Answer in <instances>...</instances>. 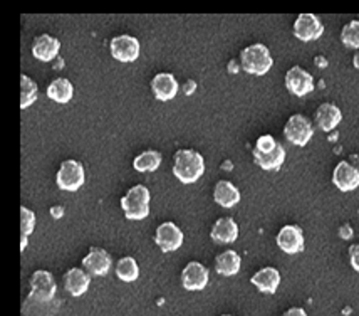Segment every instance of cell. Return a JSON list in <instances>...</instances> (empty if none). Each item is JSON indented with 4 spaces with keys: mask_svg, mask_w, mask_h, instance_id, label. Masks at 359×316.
<instances>
[{
    "mask_svg": "<svg viewBox=\"0 0 359 316\" xmlns=\"http://www.w3.org/2000/svg\"><path fill=\"white\" fill-rule=\"evenodd\" d=\"M39 95V88L27 74L20 76V108H29Z\"/></svg>",
    "mask_w": 359,
    "mask_h": 316,
    "instance_id": "obj_27",
    "label": "cell"
},
{
    "mask_svg": "<svg viewBox=\"0 0 359 316\" xmlns=\"http://www.w3.org/2000/svg\"><path fill=\"white\" fill-rule=\"evenodd\" d=\"M183 239L185 236L175 222H161L155 232V242L163 253H173V251L180 249L183 244Z\"/></svg>",
    "mask_w": 359,
    "mask_h": 316,
    "instance_id": "obj_9",
    "label": "cell"
},
{
    "mask_svg": "<svg viewBox=\"0 0 359 316\" xmlns=\"http://www.w3.org/2000/svg\"><path fill=\"white\" fill-rule=\"evenodd\" d=\"M324 32V24L318 15L314 14H299L294 20V36L297 39L311 42L319 39Z\"/></svg>",
    "mask_w": 359,
    "mask_h": 316,
    "instance_id": "obj_12",
    "label": "cell"
},
{
    "mask_svg": "<svg viewBox=\"0 0 359 316\" xmlns=\"http://www.w3.org/2000/svg\"><path fill=\"white\" fill-rule=\"evenodd\" d=\"M84 166L78 160H64L59 166L55 182L61 190L78 192L84 183Z\"/></svg>",
    "mask_w": 359,
    "mask_h": 316,
    "instance_id": "obj_6",
    "label": "cell"
},
{
    "mask_svg": "<svg viewBox=\"0 0 359 316\" xmlns=\"http://www.w3.org/2000/svg\"><path fill=\"white\" fill-rule=\"evenodd\" d=\"M348 254H349V263H351L353 269L356 272H359V244H353L349 247Z\"/></svg>",
    "mask_w": 359,
    "mask_h": 316,
    "instance_id": "obj_30",
    "label": "cell"
},
{
    "mask_svg": "<svg viewBox=\"0 0 359 316\" xmlns=\"http://www.w3.org/2000/svg\"><path fill=\"white\" fill-rule=\"evenodd\" d=\"M161 160H163V157H161L160 152L144 150L135 158L133 166H135V170H138V172H143V173L144 172H155V170H158V166L161 165Z\"/></svg>",
    "mask_w": 359,
    "mask_h": 316,
    "instance_id": "obj_25",
    "label": "cell"
},
{
    "mask_svg": "<svg viewBox=\"0 0 359 316\" xmlns=\"http://www.w3.org/2000/svg\"><path fill=\"white\" fill-rule=\"evenodd\" d=\"M34 228H36V213L31 209L20 207V232L22 236H31Z\"/></svg>",
    "mask_w": 359,
    "mask_h": 316,
    "instance_id": "obj_29",
    "label": "cell"
},
{
    "mask_svg": "<svg viewBox=\"0 0 359 316\" xmlns=\"http://www.w3.org/2000/svg\"><path fill=\"white\" fill-rule=\"evenodd\" d=\"M29 284H31V293H29V298H31V300L42 301V303L54 301L55 279L49 271L39 269V271L32 272L31 279H29Z\"/></svg>",
    "mask_w": 359,
    "mask_h": 316,
    "instance_id": "obj_7",
    "label": "cell"
},
{
    "mask_svg": "<svg viewBox=\"0 0 359 316\" xmlns=\"http://www.w3.org/2000/svg\"><path fill=\"white\" fill-rule=\"evenodd\" d=\"M210 237L215 244H232L238 237V224L232 217H220L213 224Z\"/></svg>",
    "mask_w": 359,
    "mask_h": 316,
    "instance_id": "obj_18",
    "label": "cell"
},
{
    "mask_svg": "<svg viewBox=\"0 0 359 316\" xmlns=\"http://www.w3.org/2000/svg\"><path fill=\"white\" fill-rule=\"evenodd\" d=\"M121 209L126 219L143 220L149 216V190L144 185H135L121 197Z\"/></svg>",
    "mask_w": 359,
    "mask_h": 316,
    "instance_id": "obj_4",
    "label": "cell"
},
{
    "mask_svg": "<svg viewBox=\"0 0 359 316\" xmlns=\"http://www.w3.org/2000/svg\"><path fill=\"white\" fill-rule=\"evenodd\" d=\"M205 172V160L196 150L182 148L173 157V175L182 183H195Z\"/></svg>",
    "mask_w": 359,
    "mask_h": 316,
    "instance_id": "obj_1",
    "label": "cell"
},
{
    "mask_svg": "<svg viewBox=\"0 0 359 316\" xmlns=\"http://www.w3.org/2000/svg\"><path fill=\"white\" fill-rule=\"evenodd\" d=\"M213 200L224 209H232L241 202V190L229 180H219L213 187Z\"/></svg>",
    "mask_w": 359,
    "mask_h": 316,
    "instance_id": "obj_22",
    "label": "cell"
},
{
    "mask_svg": "<svg viewBox=\"0 0 359 316\" xmlns=\"http://www.w3.org/2000/svg\"><path fill=\"white\" fill-rule=\"evenodd\" d=\"M116 276L125 283H133V281L138 279L140 276V268L138 263H136L135 258L131 256H126V258H121L116 264Z\"/></svg>",
    "mask_w": 359,
    "mask_h": 316,
    "instance_id": "obj_26",
    "label": "cell"
},
{
    "mask_svg": "<svg viewBox=\"0 0 359 316\" xmlns=\"http://www.w3.org/2000/svg\"><path fill=\"white\" fill-rule=\"evenodd\" d=\"M241 263L242 259L238 253H235L232 249H226L215 258V271L225 277L235 276L241 271Z\"/></svg>",
    "mask_w": 359,
    "mask_h": 316,
    "instance_id": "obj_23",
    "label": "cell"
},
{
    "mask_svg": "<svg viewBox=\"0 0 359 316\" xmlns=\"http://www.w3.org/2000/svg\"><path fill=\"white\" fill-rule=\"evenodd\" d=\"M111 256L101 247H91L86 258L83 259V268L89 276H106L111 269Z\"/></svg>",
    "mask_w": 359,
    "mask_h": 316,
    "instance_id": "obj_15",
    "label": "cell"
},
{
    "mask_svg": "<svg viewBox=\"0 0 359 316\" xmlns=\"http://www.w3.org/2000/svg\"><path fill=\"white\" fill-rule=\"evenodd\" d=\"M276 242L279 246V249L284 251L285 254H299L304 251L306 246L304 232H302V229L299 225L287 224L279 230Z\"/></svg>",
    "mask_w": 359,
    "mask_h": 316,
    "instance_id": "obj_11",
    "label": "cell"
},
{
    "mask_svg": "<svg viewBox=\"0 0 359 316\" xmlns=\"http://www.w3.org/2000/svg\"><path fill=\"white\" fill-rule=\"evenodd\" d=\"M89 284H91V276L81 268H71L64 275V288L71 296H83L89 289Z\"/></svg>",
    "mask_w": 359,
    "mask_h": 316,
    "instance_id": "obj_20",
    "label": "cell"
},
{
    "mask_svg": "<svg viewBox=\"0 0 359 316\" xmlns=\"http://www.w3.org/2000/svg\"><path fill=\"white\" fill-rule=\"evenodd\" d=\"M250 283L254 284L260 293L273 294L277 291V289H279L280 272L272 266L262 268V269H259V271L250 277Z\"/></svg>",
    "mask_w": 359,
    "mask_h": 316,
    "instance_id": "obj_21",
    "label": "cell"
},
{
    "mask_svg": "<svg viewBox=\"0 0 359 316\" xmlns=\"http://www.w3.org/2000/svg\"><path fill=\"white\" fill-rule=\"evenodd\" d=\"M285 88L289 89V93H292L294 96H306L309 93L314 91V78L311 72L302 70L301 66H294L285 72Z\"/></svg>",
    "mask_w": 359,
    "mask_h": 316,
    "instance_id": "obj_8",
    "label": "cell"
},
{
    "mask_svg": "<svg viewBox=\"0 0 359 316\" xmlns=\"http://www.w3.org/2000/svg\"><path fill=\"white\" fill-rule=\"evenodd\" d=\"M59 49H61V42L49 34H41L32 42V55L42 62L53 61L59 54Z\"/></svg>",
    "mask_w": 359,
    "mask_h": 316,
    "instance_id": "obj_19",
    "label": "cell"
},
{
    "mask_svg": "<svg viewBox=\"0 0 359 316\" xmlns=\"http://www.w3.org/2000/svg\"><path fill=\"white\" fill-rule=\"evenodd\" d=\"M208 284V269L198 261H190L182 271V286L187 291H202Z\"/></svg>",
    "mask_w": 359,
    "mask_h": 316,
    "instance_id": "obj_13",
    "label": "cell"
},
{
    "mask_svg": "<svg viewBox=\"0 0 359 316\" xmlns=\"http://www.w3.org/2000/svg\"><path fill=\"white\" fill-rule=\"evenodd\" d=\"M46 93H47V96L50 98V100L55 101V103L66 105L72 100V95H74V88H72L69 79L57 78V79H54L53 83L49 84V86H47Z\"/></svg>",
    "mask_w": 359,
    "mask_h": 316,
    "instance_id": "obj_24",
    "label": "cell"
},
{
    "mask_svg": "<svg viewBox=\"0 0 359 316\" xmlns=\"http://www.w3.org/2000/svg\"><path fill=\"white\" fill-rule=\"evenodd\" d=\"M353 66L356 67V70L359 71V49H358L356 53H354V55H353Z\"/></svg>",
    "mask_w": 359,
    "mask_h": 316,
    "instance_id": "obj_32",
    "label": "cell"
},
{
    "mask_svg": "<svg viewBox=\"0 0 359 316\" xmlns=\"http://www.w3.org/2000/svg\"><path fill=\"white\" fill-rule=\"evenodd\" d=\"M282 316H307L304 308H299V306H294V308H289Z\"/></svg>",
    "mask_w": 359,
    "mask_h": 316,
    "instance_id": "obj_31",
    "label": "cell"
},
{
    "mask_svg": "<svg viewBox=\"0 0 359 316\" xmlns=\"http://www.w3.org/2000/svg\"><path fill=\"white\" fill-rule=\"evenodd\" d=\"M314 135V125L304 114L296 113L287 119L284 126V136L296 147H306Z\"/></svg>",
    "mask_w": 359,
    "mask_h": 316,
    "instance_id": "obj_5",
    "label": "cell"
},
{
    "mask_svg": "<svg viewBox=\"0 0 359 316\" xmlns=\"http://www.w3.org/2000/svg\"><path fill=\"white\" fill-rule=\"evenodd\" d=\"M272 55L266 44H250L242 49L241 53V67L247 74L264 76L271 71L272 67Z\"/></svg>",
    "mask_w": 359,
    "mask_h": 316,
    "instance_id": "obj_3",
    "label": "cell"
},
{
    "mask_svg": "<svg viewBox=\"0 0 359 316\" xmlns=\"http://www.w3.org/2000/svg\"><path fill=\"white\" fill-rule=\"evenodd\" d=\"M255 165H259L262 170H279L285 160V150L280 143L276 142V138L271 135L259 136V140L254 145L252 150Z\"/></svg>",
    "mask_w": 359,
    "mask_h": 316,
    "instance_id": "obj_2",
    "label": "cell"
},
{
    "mask_svg": "<svg viewBox=\"0 0 359 316\" xmlns=\"http://www.w3.org/2000/svg\"><path fill=\"white\" fill-rule=\"evenodd\" d=\"M332 183L341 192H353L359 187V169L349 162H339L332 172Z\"/></svg>",
    "mask_w": 359,
    "mask_h": 316,
    "instance_id": "obj_14",
    "label": "cell"
},
{
    "mask_svg": "<svg viewBox=\"0 0 359 316\" xmlns=\"http://www.w3.org/2000/svg\"><path fill=\"white\" fill-rule=\"evenodd\" d=\"M111 55L119 62H135L140 55V41L133 36H116L109 44Z\"/></svg>",
    "mask_w": 359,
    "mask_h": 316,
    "instance_id": "obj_10",
    "label": "cell"
},
{
    "mask_svg": "<svg viewBox=\"0 0 359 316\" xmlns=\"http://www.w3.org/2000/svg\"><path fill=\"white\" fill-rule=\"evenodd\" d=\"M314 126L319 128L323 131H331L339 125L341 119H343V113L332 103H323L319 105V108L314 111Z\"/></svg>",
    "mask_w": 359,
    "mask_h": 316,
    "instance_id": "obj_17",
    "label": "cell"
},
{
    "mask_svg": "<svg viewBox=\"0 0 359 316\" xmlns=\"http://www.w3.org/2000/svg\"><path fill=\"white\" fill-rule=\"evenodd\" d=\"M149 86L158 101H172L178 93V81L175 79L172 72H158Z\"/></svg>",
    "mask_w": 359,
    "mask_h": 316,
    "instance_id": "obj_16",
    "label": "cell"
},
{
    "mask_svg": "<svg viewBox=\"0 0 359 316\" xmlns=\"http://www.w3.org/2000/svg\"><path fill=\"white\" fill-rule=\"evenodd\" d=\"M222 316H233V315H222Z\"/></svg>",
    "mask_w": 359,
    "mask_h": 316,
    "instance_id": "obj_33",
    "label": "cell"
},
{
    "mask_svg": "<svg viewBox=\"0 0 359 316\" xmlns=\"http://www.w3.org/2000/svg\"><path fill=\"white\" fill-rule=\"evenodd\" d=\"M341 42L349 49H359V20H351L341 29Z\"/></svg>",
    "mask_w": 359,
    "mask_h": 316,
    "instance_id": "obj_28",
    "label": "cell"
}]
</instances>
